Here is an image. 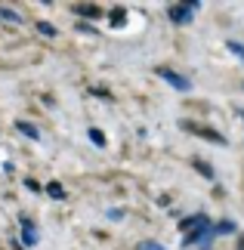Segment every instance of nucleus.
<instances>
[{"mask_svg": "<svg viewBox=\"0 0 244 250\" xmlns=\"http://www.w3.org/2000/svg\"><path fill=\"white\" fill-rule=\"evenodd\" d=\"M158 78H161V81H167V83H170V86H173L177 93H189V90H192V81H189V78H182L179 71H170V68H158Z\"/></svg>", "mask_w": 244, "mask_h": 250, "instance_id": "obj_1", "label": "nucleus"}, {"mask_svg": "<svg viewBox=\"0 0 244 250\" xmlns=\"http://www.w3.org/2000/svg\"><path fill=\"white\" fill-rule=\"evenodd\" d=\"M192 13H198V3H177V6H170V19L177 25H189Z\"/></svg>", "mask_w": 244, "mask_h": 250, "instance_id": "obj_2", "label": "nucleus"}, {"mask_svg": "<svg viewBox=\"0 0 244 250\" xmlns=\"http://www.w3.org/2000/svg\"><path fill=\"white\" fill-rule=\"evenodd\" d=\"M182 130H189V133H198V136L210 139L213 146H226V139H222V133L210 130V127H198V124H189V121H182Z\"/></svg>", "mask_w": 244, "mask_h": 250, "instance_id": "obj_3", "label": "nucleus"}, {"mask_svg": "<svg viewBox=\"0 0 244 250\" xmlns=\"http://www.w3.org/2000/svg\"><path fill=\"white\" fill-rule=\"evenodd\" d=\"M210 226V219L204 216V213H195V216H185V219H179V229L185 235H192V232H198V229H207Z\"/></svg>", "mask_w": 244, "mask_h": 250, "instance_id": "obj_4", "label": "nucleus"}, {"mask_svg": "<svg viewBox=\"0 0 244 250\" xmlns=\"http://www.w3.org/2000/svg\"><path fill=\"white\" fill-rule=\"evenodd\" d=\"M22 241H25L28 247H34V244H37V229H34L31 219H25V216H22Z\"/></svg>", "mask_w": 244, "mask_h": 250, "instance_id": "obj_5", "label": "nucleus"}, {"mask_svg": "<svg viewBox=\"0 0 244 250\" xmlns=\"http://www.w3.org/2000/svg\"><path fill=\"white\" fill-rule=\"evenodd\" d=\"M74 13H77V16H84V19H102V9H99V6H93V3H77V6H74Z\"/></svg>", "mask_w": 244, "mask_h": 250, "instance_id": "obj_6", "label": "nucleus"}, {"mask_svg": "<svg viewBox=\"0 0 244 250\" xmlns=\"http://www.w3.org/2000/svg\"><path fill=\"white\" fill-rule=\"evenodd\" d=\"M16 130L22 133V136H28V139H41V130H37L34 124H28V121H16Z\"/></svg>", "mask_w": 244, "mask_h": 250, "instance_id": "obj_7", "label": "nucleus"}, {"mask_svg": "<svg viewBox=\"0 0 244 250\" xmlns=\"http://www.w3.org/2000/svg\"><path fill=\"white\" fill-rule=\"evenodd\" d=\"M0 19H3V22H13V25H22L25 19L16 13V9H9V6H0Z\"/></svg>", "mask_w": 244, "mask_h": 250, "instance_id": "obj_8", "label": "nucleus"}, {"mask_svg": "<svg viewBox=\"0 0 244 250\" xmlns=\"http://www.w3.org/2000/svg\"><path fill=\"white\" fill-rule=\"evenodd\" d=\"M46 195L56 198V201H62V198H65V188L59 186V182H50V186H46Z\"/></svg>", "mask_w": 244, "mask_h": 250, "instance_id": "obj_9", "label": "nucleus"}, {"mask_svg": "<svg viewBox=\"0 0 244 250\" xmlns=\"http://www.w3.org/2000/svg\"><path fill=\"white\" fill-rule=\"evenodd\" d=\"M226 50H229V53H235V56H238V59L244 62V46H241L238 41H226Z\"/></svg>", "mask_w": 244, "mask_h": 250, "instance_id": "obj_10", "label": "nucleus"}, {"mask_svg": "<svg viewBox=\"0 0 244 250\" xmlns=\"http://www.w3.org/2000/svg\"><path fill=\"white\" fill-rule=\"evenodd\" d=\"M195 170H198L201 176H207V179H213V167H207V161H195Z\"/></svg>", "mask_w": 244, "mask_h": 250, "instance_id": "obj_11", "label": "nucleus"}, {"mask_svg": "<svg viewBox=\"0 0 244 250\" xmlns=\"http://www.w3.org/2000/svg\"><path fill=\"white\" fill-rule=\"evenodd\" d=\"M87 136L93 139V146H105V136H102V133L96 130V127H90V130H87Z\"/></svg>", "mask_w": 244, "mask_h": 250, "instance_id": "obj_12", "label": "nucleus"}, {"mask_svg": "<svg viewBox=\"0 0 244 250\" xmlns=\"http://www.w3.org/2000/svg\"><path fill=\"white\" fill-rule=\"evenodd\" d=\"M37 31H41L44 37H56V28L50 22H37Z\"/></svg>", "mask_w": 244, "mask_h": 250, "instance_id": "obj_13", "label": "nucleus"}, {"mask_svg": "<svg viewBox=\"0 0 244 250\" xmlns=\"http://www.w3.org/2000/svg\"><path fill=\"white\" fill-rule=\"evenodd\" d=\"M213 232H217V235H226V232H235V223H229V219H222V223H220L217 229H213Z\"/></svg>", "mask_w": 244, "mask_h": 250, "instance_id": "obj_14", "label": "nucleus"}, {"mask_svg": "<svg viewBox=\"0 0 244 250\" xmlns=\"http://www.w3.org/2000/svg\"><path fill=\"white\" fill-rule=\"evenodd\" d=\"M124 16H127L124 9H114V13H111V25H114V28H121V25H124Z\"/></svg>", "mask_w": 244, "mask_h": 250, "instance_id": "obj_15", "label": "nucleus"}, {"mask_svg": "<svg viewBox=\"0 0 244 250\" xmlns=\"http://www.w3.org/2000/svg\"><path fill=\"white\" fill-rule=\"evenodd\" d=\"M136 250H164V244H158V241H142Z\"/></svg>", "mask_w": 244, "mask_h": 250, "instance_id": "obj_16", "label": "nucleus"}, {"mask_svg": "<svg viewBox=\"0 0 244 250\" xmlns=\"http://www.w3.org/2000/svg\"><path fill=\"white\" fill-rule=\"evenodd\" d=\"M121 216H124V210H109V219H111V223H118Z\"/></svg>", "mask_w": 244, "mask_h": 250, "instance_id": "obj_17", "label": "nucleus"}, {"mask_svg": "<svg viewBox=\"0 0 244 250\" xmlns=\"http://www.w3.org/2000/svg\"><path fill=\"white\" fill-rule=\"evenodd\" d=\"M235 250H244V238H238V244H235Z\"/></svg>", "mask_w": 244, "mask_h": 250, "instance_id": "obj_18", "label": "nucleus"}, {"mask_svg": "<svg viewBox=\"0 0 244 250\" xmlns=\"http://www.w3.org/2000/svg\"><path fill=\"white\" fill-rule=\"evenodd\" d=\"M238 114H241V121H244V111H238Z\"/></svg>", "mask_w": 244, "mask_h": 250, "instance_id": "obj_19", "label": "nucleus"}]
</instances>
